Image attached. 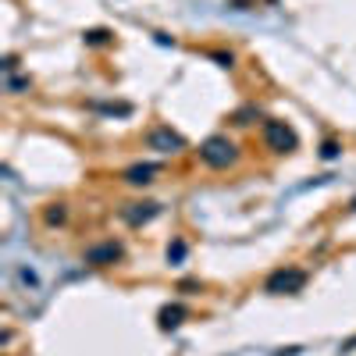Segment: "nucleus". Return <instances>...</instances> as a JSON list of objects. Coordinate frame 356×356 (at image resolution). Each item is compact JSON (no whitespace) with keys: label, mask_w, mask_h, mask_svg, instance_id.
Segmentation results:
<instances>
[{"label":"nucleus","mask_w":356,"mask_h":356,"mask_svg":"<svg viewBox=\"0 0 356 356\" xmlns=\"http://www.w3.org/2000/svg\"><path fill=\"white\" fill-rule=\"evenodd\" d=\"M235 157H239V150H235V143L228 136H211L200 146V161L211 168H228V164H235Z\"/></svg>","instance_id":"f257e3e1"},{"label":"nucleus","mask_w":356,"mask_h":356,"mask_svg":"<svg viewBox=\"0 0 356 356\" xmlns=\"http://www.w3.org/2000/svg\"><path fill=\"white\" fill-rule=\"evenodd\" d=\"M307 285V271L303 267H278V271L264 282V289L271 296H285V292H300Z\"/></svg>","instance_id":"f03ea898"},{"label":"nucleus","mask_w":356,"mask_h":356,"mask_svg":"<svg viewBox=\"0 0 356 356\" xmlns=\"http://www.w3.org/2000/svg\"><path fill=\"white\" fill-rule=\"evenodd\" d=\"M264 143L275 154H292L296 150V132L285 122H264Z\"/></svg>","instance_id":"7ed1b4c3"},{"label":"nucleus","mask_w":356,"mask_h":356,"mask_svg":"<svg viewBox=\"0 0 356 356\" xmlns=\"http://www.w3.org/2000/svg\"><path fill=\"white\" fill-rule=\"evenodd\" d=\"M146 146H150V150H157V154H175V150H182V136L171 132V129H164V125H157V129L146 132Z\"/></svg>","instance_id":"20e7f679"},{"label":"nucleus","mask_w":356,"mask_h":356,"mask_svg":"<svg viewBox=\"0 0 356 356\" xmlns=\"http://www.w3.org/2000/svg\"><path fill=\"white\" fill-rule=\"evenodd\" d=\"M114 260H122V246L118 243H104V246H93V250H86V264H114Z\"/></svg>","instance_id":"39448f33"},{"label":"nucleus","mask_w":356,"mask_h":356,"mask_svg":"<svg viewBox=\"0 0 356 356\" xmlns=\"http://www.w3.org/2000/svg\"><path fill=\"white\" fill-rule=\"evenodd\" d=\"M157 171H161L157 164H136V168L125 171V182H129V186H146V182H154Z\"/></svg>","instance_id":"423d86ee"},{"label":"nucleus","mask_w":356,"mask_h":356,"mask_svg":"<svg viewBox=\"0 0 356 356\" xmlns=\"http://www.w3.org/2000/svg\"><path fill=\"white\" fill-rule=\"evenodd\" d=\"M132 207H136V211H122V218L129 225H143V221H150L157 214V203H132Z\"/></svg>","instance_id":"0eeeda50"},{"label":"nucleus","mask_w":356,"mask_h":356,"mask_svg":"<svg viewBox=\"0 0 356 356\" xmlns=\"http://www.w3.org/2000/svg\"><path fill=\"white\" fill-rule=\"evenodd\" d=\"M182 314H186L182 307H164V310H161V328H175Z\"/></svg>","instance_id":"6e6552de"},{"label":"nucleus","mask_w":356,"mask_h":356,"mask_svg":"<svg viewBox=\"0 0 356 356\" xmlns=\"http://www.w3.org/2000/svg\"><path fill=\"white\" fill-rule=\"evenodd\" d=\"M65 214H68V211H65L61 203H50V211H47V225H61V221H65Z\"/></svg>","instance_id":"1a4fd4ad"},{"label":"nucleus","mask_w":356,"mask_h":356,"mask_svg":"<svg viewBox=\"0 0 356 356\" xmlns=\"http://www.w3.org/2000/svg\"><path fill=\"white\" fill-rule=\"evenodd\" d=\"M86 40H89V43H104V40H107V33H104V29H93V33H89Z\"/></svg>","instance_id":"9d476101"}]
</instances>
